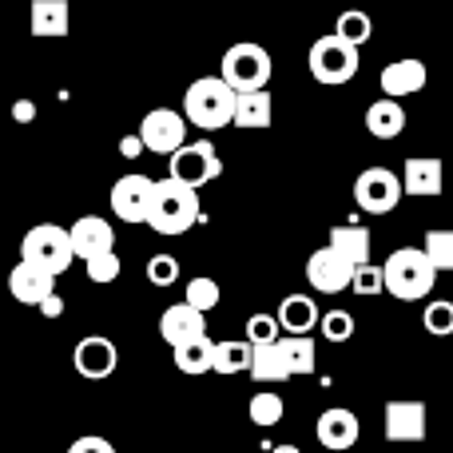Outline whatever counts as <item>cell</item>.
I'll use <instances>...</instances> for the list:
<instances>
[{
    "label": "cell",
    "instance_id": "obj_1",
    "mask_svg": "<svg viewBox=\"0 0 453 453\" xmlns=\"http://www.w3.org/2000/svg\"><path fill=\"white\" fill-rule=\"evenodd\" d=\"M234 111H239V92L223 76H199L183 92V116L191 127L219 132V127L234 124Z\"/></svg>",
    "mask_w": 453,
    "mask_h": 453
},
{
    "label": "cell",
    "instance_id": "obj_2",
    "mask_svg": "<svg viewBox=\"0 0 453 453\" xmlns=\"http://www.w3.org/2000/svg\"><path fill=\"white\" fill-rule=\"evenodd\" d=\"M196 223H203V203H199V191L188 188L180 180H159L156 183V207H151L148 226L156 234H188Z\"/></svg>",
    "mask_w": 453,
    "mask_h": 453
},
{
    "label": "cell",
    "instance_id": "obj_3",
    "mask_svg": "<svg viewBox=\"0 0 453 453\" xmlns=\"http://www.w3.org/2000/svg\"><path fill=\"white\" fill-rule=\"evenodd\" d=\"M382 271H386V290L398 303H422L434 290V282H438V266L430 263V255L422 247H398L382 263Z\"/></svg>",
    "mask_w": 453,
    "mask_h": 453
},
{
    "label": "cell",
    "instance_id": "obj_4",
    "mask_svg": "<svg viewBox=\"0 0 453 453\" xmlns=\"http://www.w3.org/2000/svg\"><path fill=\"white\" fill-rule=\"evenodd\" d=\"M20 263H32L40 271H48L52 279H60L72 263H76V247H72V231L56 223H40L32 226L20 239Z\"/></svg>",
    "mask_w": 453,
    "mask_h": 453
},
{
    "label": "cell",
    "instance_id": "obj_5",
    "mask_svg": "<svg viewBox=\"0 0 453 453\" xmlns=\"http://www.w3.org/2000/svg\"><path fill=\"white\" fill-rule=\"evenodd\" d=\"M274 64H271V52L255 40H239L223 52V72L219 76L234 88L239 96L247 92H266V80H271Z\"/></svg>",
    "mask_w": 453,
    "mask_h": 453
},
{
    "label": "cell",
    "instance_id": "obj_6",
    "mask_svg": "<svg viewBox=\"0 0 453 453\" xmlns=\"http://www.w3.org/2000/svg\"><path fill=\"white\" fill-rule=\"evenodd\" d=\"M306 64H311V76L319 80V84H346V80L358 76V48L350 44V40H342L338 32H330V36L314 40L311 44V56H306Z\"/></svg>",
    "mask_w": 453,
    "mask_h": 453
},
{
    "label": "cell",
    "instance_id": "obj_7",
    "mask_svg": "<svg viewBox=\"0 0 453 453\" xmlns=\"http://www.w3.org/2000/svg\"><path fill=\"white\" fill-rule=\"evenodd\" d=\"M108 203L111 215L124 223H148L151 219V207H156V180L143 172H127L111 183L108 191Z\"/></svg>",
    "mask_w": 453,
    "mask_h": 453
},
{
    "label": "cell",
    "instance_id": "obj_8",
    "mask_svg": "<svg viewBox=\"0 0 453 453\" xmlns=\"http://www.w3.org/2000/svg\"><path fill=\"white\" fill-rule=\"evenodd\" d=\"M402 196H406V183L390 167H366L354 183V203L366 215H390L402 203Z\"/></svg>",
    "mask_w": 453,
    "mask_h": 453
},
{
    "label": "cell",
    "instance_id": "obj_9",
    "mask_svg": "<svg viewBox=\"0 0 453 453\" xmlns=\"http://www.w3.org/2000/svg\"><path fill=\"white\" fill-rule=\"evenodd\" d=\"M167 164H172L167 180H180V183H188V188H196V191L207 188L211 180H219V175H223V159H219V151H215L211 140L188 143V148L175 151Z\"/></svg>",
    "mask_w": 453,
    "mask_h": 453
},
{
    "label": "cell",
    "instance_id": "obj_10",
    "mask_svg": "<svg viewBox=\"0 0 453 453\" xmlns=\"http://www.w3.org/2000/svg\"><path fill=\"white\" fill-rule=\"evenodd\" d=\"M140 140L156 156H175L188 148V116L175 108H151L140 119Z\"/></svg>",
    "mask_w": 453,
    "mask_h": 453
},
{
    "label": "cell",
    "instance_id": "obj_11",
    "mask_svg": "<svg viewBox=\"0 0 453 453\" xmlns=\"http://www.w3.org/2000/svg\"><path fill=\"white\" fill-rule=\"evenodd\" d=\"M354 274H358V266H350L330 247H319L311 258H306V282H311L319 295H342V290H350Z\"/></svg>",
    "mask_w": 453,
    "mask_h": 453
},
{
    "label": "cell",
    "instance_id": "obj_12",
    "mask_svg": "<svg viewBox=\"0 0 453 453\" xmlns=\"http://www.w3.org/2000/svg\"><path fill=\"white\" fill-rule=\"evenodd\" d=\"M426 402L418 398H390L382 406V430L386 441H426Z\"/></svg>",
    "mask_w": 453,
    "mask_h": 453
},
{
    "label": "cell",
    "instance_id": "obj_13",
    "mask_svg": "<svg viewBox=\"0 0 453 453\" xmlns=\"http://www.w3.org/2000/svg\"><path fill=\"white\" fill-rule=\"evenodd\" d=\"M72 362H76V374L88 378V382H104V378L116 374L119 366V350L108 334H88L76 342L72 350Z\"/></svg>",
    "mask_w": 453,
    "mask_h": 453
},
{
    "label": "cell",
    "instance_id": "obj_14",
    "mask_svg": "<svg viewBox=\"0 0 453 453\" xmlns=\"http://www.w3.org/2000/svg\"><path fill=\"white\" fill-rule=\"evenodd\" d=\"M72 231V247H76V258H84V266L92 258H104V255H116V226L100 215H84L68 226Z\"/></svg>",
    "mask_w": 453,
    "mask_h": 453
},
{
    "label": "cell",
    "instance_id": "obj_15",
    "mask_svg": "<svg viewBox=\"0 0 453 453\" xmlns=\"http://www.w3.org/2000/svg\"><path fill=\"white\" fill-rule=\"evenodd\" d=\"M159 334H164V342L172 346V350H183V346L207 338V319L196 311V306L175 303L159 314Z\"/></svg>",
    "mask_w": 453,
    "mask_h": 453
},
{
    "label": "cell",
    "instance_id": "obj_16",
    "mask_svg": "<svg viewBox=\"0 0 453 453\" xmlns=\"http://www.w3.org/2000/svg\"><path fill=\"white\" fill-rule=\"evenodd\" d=\"M314 434H319V446H326L330 453H342L350 446H358L362 438V422L354 410L346 406H330L319 414V426H314Z\"/></svg>",
    "mask_w": 453,
    "mask_h": 453
},
{
    "label": "cell",
    "instance_id": "obj_17",
    "mask_svg": "<svg viewBox=\"0 0 453 453\" xmlns=\"http://www.w3.org/2000/svg\"><path fill=\"white\" fill-rule=\"evenodd\" d=\"M8 290L24 306H44L48 298H56V279L32 263H16L12 274H8Z\"/></svg>",
    "mask_w": 453,
    "mask_h": 453
},
{
    "label": "cell",
    "instance_id": "obj_18",
    "mask_svg": "<svg viewBox=\"0 0 453 453\" xmlns=\"http://www.w3.org/2000/svg\"><path fill=\"white\" fill-rule=\"evenodd\" d=\"M426 80H430L426 64L418 60V56H402V60H394V64H386L382 68V92H386V100L418 96L426 88Z\"/></svg>",
    "mask_w": 453,
    "mask_h": 453
},
{
    "label": "cell",
    "instance_id": "obj_19",
    "mask_svg": "<svg viewBox=\"0 0 453 453\" xmlns=\"http://www.w3.org/2000/svg\"><path fill=\"white\" fill-rule=\"evenodd\" d=\"M330 250L346 258L350 266H370V226L358 223V219H346V223H334L330 226V239H326Z\"/></svg>",
    "mask_w": 453,
    "mask_h": 453
},
{
    "label": "cell",
    "instance_id": "obj_20",
    "mask_svg": "<svg viewBox=\"0 0 453 453\" xmlns=\"http://www.w3.org/2000/svg\"><path fill=\"white\" fill-rule=\"evenodd\" d=\"M402 183H406V196L434 199V196H441V188H446V167H441V159H430V156L406 159Z\"/></svg>",
    "mask_w": 453,
    "mask_h": 453
},
{
    "label": "cell",
    "instance_id": "obj_21",
    "mask_svg": "<svg viewBox=\"0 0 453 453\" xmlns=\"http://www.w3.org/2000/svg\"><path fill=\"white\" fill-rule=\"evenodd\" d=\"M274 319L287 330V338H311V330L322 322V314L311 295H287L279 303V311H274Z\"/></svg>",
    "mask_w": 453,
    "mask_h": 453
},
{
    "label": "cell",
    "instance_id": "obj_22",
    "mask_svg": "<svg viewBox=\"0 0 453 453\" xmlns=\"http://www.w3.org/2000/svg\"><path fill=\"white\" fill-rule=\"evenodd\" d=\"M366 132L374 135V140H398L402 132H406V108H402L398 100H374L366 108Z\"/></svg>",
    "mask_w": 453,
    "mask_h": 453
},
{
    "label": "cell",
    "instance_id": "obj_23",
    "mask_svg": "<svg viewBox=\"0 0 453 453\" xmlns=\"http://www.w3.org/2000/svg\"><path fill=\"white\" fill-rule=\"evenodd\" d=\"M68 28H72V16L64 0H36L32 4V36L56 40V36H68Z\"/></svg>",
    "mask_w": 453,
    "mask_h": 453
},
{
    "label": "cell",
    "instance_id": "obj_24",
    "mask_svg": "<svg viewBox=\"0 0 453 453\" xmlns=\"http://www.w3.org/2000/svg\"><path fill=\"white\" fill-rule=\"evenodd\" d=\"M271 119H274L271 92H247V96H239L234 127H250V132H258V127H271Z\"/></svg>",
    "mask_w": 453,
    "mask_h": 453
},
{
    "label": "cell",
    "instance_id": "obj_25",
    "mask_svg": "<svg viewBox=\"0 0 453 453\" xmlns=\"http://www.w3.org/2000/svg\"><path fill=\"white\" fill-rule=\"evenodd\" d=\"M250 374H255V382H282V378H295L290 358H287V346L274 342V346H266V350H255Z\"/></svg>",
    "mask_w": 453,
    "mask_h": 453
},
{
    "label": "cell",
    "instance_id": "obj_26",
    "mask_svg": "<svg viewBox=\"0 0 453 453\" xmlns=\"http://www.w3.org/2000/svg\"><path fill=\"white\" fill-rule=\"evenodd\" d=\"M255 362V346L247 338H226L215 350V374H242Z\"/></svg>",
    "mask_w": 453,
    "mask_h": 453
},
{
    "label": "cell",
    "instance_id": "obj_27",
    "mask_svg": "<svg viewBox=\"0 0 453 453\" xmlns=\"http://www.w3.org/2000/svg\"><path fill=\"white\" fill-rule=\"evenodd\" d=\"M215 350H219V342H211V338H199V342L183 346V350H175V366L183 370V374H211L215 370Z\"/></svg>",
    "mask_w": 453,
    "mask_h": 453
},
{
    "label": "cell",
    "instance_id": "obj_28",
    "mask_svg": "<svg viewBox=\"0 0 453 453\" xmlns=\"http://www.w3.org/2000/svg\"><path fill=\"white\" fill-rule=\"evenodd\" d=\"M247 414L255 426H263V430H271V426L282 422V414H287V402H282V394L274 390H258L255 398L247 402Z\"/></svg>",
    "mask_w": 453,
    "mask_h": 453
},
{
    "label": "cell",
    "instance_id": "obj_29",
    "mask_svg": "<svg viewBox=\"0 0 453 453\" xmlns=\"http://www.w3.org/2000/svg\"><path fill=\"white\" fill-rule=\"evenodd\" d=\"M422 250L430 255V263L438 266V274H453V226H438V231H426Z\"/></svg>",
    "mask_w": 453,
    "mask_h": 453
},
{
    "label": "cell",
    "instance_id": "obj_30",
    "mask_svg": "<svg viewBox=\"0 0 453 453\" xmlns=\"http://www.w3.org/2000/svg\"><path fill=\"white\" fill-rule=\"evenodd\" d=\"M219 298H223L219 282H215V279H207V274H196V279L188 282V290H183V303H188V306H196L199 314L215 311V306H219Z\"/></svg>",
    "mask_w": 453,
    "mask_h": 453
},
{
    "label": "cell",
    "instance_id": "obj_31",
    "mask_svg": "<svg viewBox=\"0 0 453 453\" xmlns=\"http://www.w3.org/2000/svg\"><path fill=\"white\" fill-rule=\"evenodd\" d=\"M247 342L255 346V350H266V346H274V342H282V326H279V319L274 314H250L247 319Z\"/></svg>",
    "mask_w": 453,
    "mask_h": 453
},
{
    "label": "cell",
    "instance_id": "obj_32",
    "mask_svg": "<svg viewBox=\"0 0 453 453\" xmlns=\"http://www.w3.org/2000/svg\"><path fill=\"white\" fill-rule=\"evenodd\" d=\"M334 32H338V36H342V40H350L354 48H362L370 36H374V20H370L366 12H358V8H350V12H342V16H338Z\"/></svg>",
    "mask_w": 453,
    "mask_h": 453
},
{
    "label": "cell",
    "instance_id": "obj_33",
    "mask_svg": "<svg viewBox=\"0 0 453 453\" xmlns=\"http://www.w3.org/2000/svg\"><path fill=\"white\" fill-rule=\"evenodd\" d=\"M319 330H322V338H326V342H350L354 330H358V322H354L350 311H342V306H338V311H326V314H322Z\"/></svg>",
    "mask_w": 453,
    "mask_h": 453
},
{
    "label": "cell",
    "instance_id": "obj_34",
    "mask_svg": "<svg viewBox=\"0 0 453 453\" xmlns=\"http://www.w3.org/2000/svg\"><path fill=\"white\" fill-rule=\"evenodd\" d=\"M282 346H287V358H290L295 378L311 374L314 362H319V346H314V338H282Z\"/></svg>",
    "mask_w": 453,
    "mask_h": 453
},
{
    "label": "cell",
    "instance_id": "obj_35",
    "mask_svg": "<svg viewBox=\"0 0 453 453\" xmlns=\"http://www.w3.org/2000/svg\"><path fill=\"white\" fill-rule=\"evenodd\" d=\"M422 322H426V330H430L434 338H449L453 334V303L449 298H434V303L426 306Z\"/></svg>",
    "mask_w": 453,
    "mask_h": 453
},
{
    "label": "cell",
    "instance_id": "obj_36",
    "mask_svg": "<svg viewBox=\"0 0 453 453\" xmlns=\"http://www.w3.org/2000/svg\"><path fill=\"white\" fill-rule=\"evenodd\" d=\"M148 282L151 287H175V282H180V258L175 255H151L148 258Z\"/></svg>",
    "mask_w": 453,
    "mask_h": 453
},
{
    "label": "cell",
    "instance_id": "obj_37",
    "mask_svg": "<svg viewBox=\"0 0 453 453\" xmlns=\"http://www.w3.org/2000/svg\"><path fill=\"white\" fill-rule=\"evenodd\" d=\"M350 290H354V295H362V298L382 295V290H386V271H382V266H374V263L362 266V271L354 274V287Z\"/></svg>",
    "mask_w": 453,
    "mask_h": 453
},
{
    "label": "cell",
    "instance_id": "obj_38",
    "mask_svg": "<svg viewBox=\"0 0 453 453\" xmlns=\"http://www.w3.org/2000/svg\"><path fill=\"white\" fill-rule=\"evenodd\" d=\"M88 279L96 282V287H108V282L119 279V255H104V258H92V263L84 266Z\"/></svg>",
    "mask_w": 453,
    "mask_h": 453
},
{
    "label": "cell",
    "instance_id": "obj_39",
    "mask_svg": "<svg viewBox=\"0 0 453 453\" xmlns=\"http://www.w3.org/2000/svg\"><path fill=\"white\" fill-rule=\"evenodd\" d=\"M68 453H116V446L108 438H100V434H84V438L72 441Z\"/></svg>",
    "mask_w": 453,
    "mask_h": 453
},
{
    "label": "cell",
    "instance_id": "obj_40",
    "mask_svg": "<svg viewBox=\"0 0 453 453\" xmlns=\"http://www.w3.org/2000/svg\"><path fill=\"white\" fill-rule=\"evenodd\" d=\"M119 151H124L127 159H135V156H140V151H148V148H143L140 132H135V135H124V140H119Z\"/></svg>",
    "mask_w": 453,
    "mask_h": 453
},
{
    "label": "cell",
    "instance_id": "obj_41",
    "mask_svg": "<svg viewBox=\"0 0 453 453\" xmlns=\"http://www.w3.org/2000/svg\"><path fill=\"white\" fill-rule=\"evenodd\" d=\"M12 116L20 119V124H28V119H36V104H32V100H16L12 104Z\"/></svg>",
    "mask_w": 453,
    "mask_h": 453
},
{
    "label": "cell",
    "instance_id": "obj_42",
    "mask_svg": "<svg viewBox=\"0 0 453 453\" xmlns=\"http://www.w3.org/2000/svg\"><path fill=\"white\" fill-rule=\"evenodd\" d=\"M40 311H44L48 319H56V314H64V298H60V295H56V298H48V303L40 306Z\"/></svg>",
    "mask_w": 453,
    "mask_h": 453
},
{
    "label": "cell",
    "instance_id": "obj_43",
    "mask_svg": "<svg viewBox=\"0 0 453 453\" xmlns=\"http://www.w3.org/2000/svg\"><path fill=\"white\" fill-rule=\"evenodd\" d=\"M266 449H271V453H303L298 446H287V441H282V446H274V441H266Z\"/></svg>",
    "mask_w": 453,
    "mask_h": 453
}]
</instances>
